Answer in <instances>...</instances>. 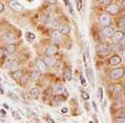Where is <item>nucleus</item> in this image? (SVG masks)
<instances>
[{"mask_svg":"<svg viewBox=\"0 0 125 123\" xmlns=\"http://www.w3.org/2000/svg\"><path fill=\"white\" fill-rule=\"evenodd\" d=\"M63 3H65V5H69V0H63Z\"/></svg>","mask_w":125,"mask_h":123,"instance_id":"nucleus-40","label":"nucleus"},{"mask_svg":"<svg viewBox=\"0 0 125 123\" xmlns=\"http://www.w3.org/2000/svg\"><path fill=\"white\" fill-rule=\"evenodd\" d=\"M16 62L14 61H9L7 62V65H6V67L8 68V69H13V68L16 66Z\"/></svg>","mask_w":125,"mask_h":123,"instance_id":"nucleus-22","label":"nucleus"},{"mask_svg":"<svg viewBox=\"0 0 125 123\" xmlns=\"http://www.w3.org/2000/svg\"><path fill=\"white\" fill-rule=\"evenodd\" d=\"M46 2H47L48 3H49V4H55V3H57L58 0H45Z\"/></svg>","mask_w":125,"mask_h":123,"instance_id":"nucleus-34","label":"nucleus"},{"mask_svg":"<svg viewBox=\"0 0 125 123\" xmlns=\"http://www.w3.org/2000/svg\"><path fill=\"white\" fill-rule=\"evenodd\" d=\"M120 44H121V47H122V49L124 50L125 49V38L120 42Z\"/></svg>","mask_w":125,"mask_h":123,"instance_id":"nucleus-35","label":"nucleus"},{"mask_svg":"<svg viewBox=\"0 0 125 123\" xmlns=\"http://www.w3.org/2000/svg\"><path fill=\"white\" fill-rule=\"evenodd\" d=\"M3 106H4V107H5L6 109H9V106H8L7 104H5V103H3Z\"/></svg>","mask_w":125,"mask_h":123,"instance_id":"nucleus-43","label":"nucleus"},{"mask_svg":"<svg viewBox=\"0 0 125 123\" xmlns=\"http://www.w3.org/2000/svg\"><path fill=\"white\" fill-rule=\"evenodd\" d=\"M53 91H54V92H55V93H57V94H62L63 92H65L66 90H65V87H64L63 86L57 85V86H54Z\"/></svg>","mask_w":125,"mask_h":123,"instance_id":"nucleus-20","label":"nucleus"},{"mask_svg":"<svg viewBox=\"0 0 125 123\" xmlns=\"http://www.w3.org/2000/svg\"><path fill=\"white\" fill-rule=\"evenodd\" d=\"M114 29L113 28L109 27V26H106L103 28V31L102 33L105 36L106 38H112L114 36Z\"/></svg>","mask_w":125,"mask_h":123,"instance_id":"nucleus-8","label":"nucleus"},{"mask_svg":"<svg viewBox=\"0 0 125 123\" xmlns=\"http://www.w3.org/2000/svg\"><path fill=\"white\" fill-rule=\"evenodd\" d=\"M98 99H99L100 102H102V101H103V97H104V92H103L102 87L98 88Z\"/></svg>","mask_w":125,"mask_h":123,"instance_id":"nucleus-25","label":"nucleus"},{"mask_svg":"<svg viewBox=\"0 0 125 123\" xmlns=\"http://www.w3.org/2000/svg\"><path fill=\"white\" fill-rule=\"evenodd\" d=\"M0 113L3 114V115H6V112L4 110H0Z\"/></svg>","mask_w":125,"mask_h":123,"instance_id":"nucleus-41","label":"nucleus"},{"mask_svg":"<svg viewBox=\"0 0 125 123\" xmlns=\"http://www.w3.org/2000/svg\"><path fill=\"white\" fill-rule=\"evenodd\" d=\"M3 10H4V5H3L1 2H0V13H1V12H3Z\"/></svg>","mask_w":125,"mask_h":123,"instance_id":"nucleus-36","label":"nucleus"},{"mask_svg":"<svg viewBox=\"0 0 125 123\" xmlns=\"http://www.w3.org/2000/svg\"><path fill=\"white\" fill-rule=\"evenodd\" d=\"M9 7L11 8L12 10H13L14 12H17V13H21L24 9L23 6L20 3H19L17 0H10Z\"/></svg>","mask_w":125,"mask_h":123,"instance_id":"nucleus-3","label":"nucleus"},{"mask_svg":"<svg viewBox=\"0 0 125 123\" xmlns=\"http://www.w3.org/2000/svg\"><path fill=\"white\" fill-rule=\"evenodd\" d=\"M11 76L14 80H19L22 77V76H23V72H22L21 70H16V71L12 72Z\"/></svg>","mask_w":125,"mask_h":123,"instance_id":"nucleus-18","label":"nucleus"},{"mask_svg":"<svg viewBox=\"0 0 125 123\" xmlns=\"http://www.w3.org/2000/svg\"><path fill=\"white\" fill-rule=\"evenodd\" d=\"M13 116L17 120H21V116H19V114L16 112H13Z\"/></svg>","mask_w":125,"mask_h":123,"instance_id":"nucleus-31","label":"nucleus"},{"mask_svg":"<svg viewBox=\"0 0 125 123\" xmlns=\"http://www.w3.org/2000/svg\"><path fill=\"white\" fill-rule=\"evenodd\" d=\"M58 30L61 34H64V35H67V34H69L70 33V28L68 27V25L66 24H60L58 28Z\"/></svg>","mask_w":125,"mask_h":123,"instance_id":"nucleus-9","label":"nucleus"},{"mask_svg":"<svg viewBox=\"0 0 125 123\" xmlns=\"http://www.w3.org/2000/svg\"><path fill=\"white\" fill-rule=\"evenodd\" d=\"M99 22L103 26H104V27L109 26L111 24V19H110L109 15L103 13V14L99 16Z\"/></svg>","mask_w":125,"mask_h":123,"instance_id":"nucleus-6","label":"nucleus"},{"mask_svg":"<svg viewBox=\"0 0 125 123\" xmlns=\"http://www.w3.org/2000/svg\"><path fill=\"white\" fill-rule=\"evenodd\" d=\"M124 18H125V13H124Z\"/></svg>","mask_w":125,"mask_h":123,"instance_id":"nucleus-47","label":"nucleus"},{"mask_svg":"<svg viewBox=\"0 0 125 123\" xmlns=\"http://www.w3.org/2000/svg\"><path fill=\"white\" fill-rule=\"evenodd\" d=\"M119 116H125V108H122L119 111Z\"/></svg>","mask_w":125,"mask_h":123,"instance_id":"nucleus-33","label":"nucleus"},{"mask_svg":"<svg viewBox=\"0 0 125 123\" xmlns=\"http://www.w3.org/2000/svg\"><path fill=\"white\" fill-rule=\"evenodd\" d=\"M69 12H70V13H71V14H74L73 10V7H72L71 4H69Z\"/></svg>","mask_w":125,"mask_h":123,"instance_id":"nucleus-37","label":"nucleus"},{"mask_svg":"<svg viewBox=\"0 0 125 123\" xmlns=\"http://www.w3.org/2000/svg\"><path fill=\"white\" fill-rule=\"evenodd\" d=\"M3 39L4 40L5 42H7V43H13V40H14V37H13V35L12 33H7L3 36Z\"/></svg>","mask_w":125,"mask_h":123,"instance_id":"nucleus-17","label":"nucleus"},{"mask_svg":"<svg viewBox=\"0 0 125 123\" xmlns=\"http://www.w3.org/2000/svg\"><path fill=\"white\" fill-rule=\"evenodd\" d=\"M118 27L122 29H124L125 28V18L123 17L119 21H118Z\"/></svg>","mask_w":125,"mask_h":123,"instance_id":"nucleus-23","label":"nucleus"},{"mask_svg":"<svg viewBox=\"0 0 125 123\" xmlns=\"http://www.w3.org/2000/svg\"><path fill=\"white\" fill-rule=\"evenodd\" d=\"M0 81H2V78L1 77H0Z\"/></svg>","mask_w":125,"mask_h":123,"instance_id":"nucleus-48","label":"nucleus"},{"mask_svg":"<svg viewBox=\"0 0 125 123\" xmlns=\"http://www.w3.org/2000/svg\"><path fill=\"white\" fill-rule=\"evenodd\" d=\"M40 72H39V70H36V71L32 72L31 74H30V79L32 81H38L40 78V75H41Z\"/></svg>","mask_w":125,"mask_h":123,"instance_id":"nucleus-16","label":"nucleus"},{"mask_svg":"<svg viewBox=\"0 0 125 123\" xmlns=\"http://www.w3.org/2000/svg\"><path fill=\"white\" fill-rule=\"evenodd\" d=\"M35 65H36V67H37V70H39V71L41 72H45L46 70H47L48 66L46 65V63L44 62L43 60L37 59L35 62Z\"/></svg>","mask_w":125,"mask_h":123,"instance_id":"nucleus-7","label":"nucleus"},{"mask_svg":"<svg viewBox=\"0 0 125 123\" xmlns=\"http://www.w3.org/2000/svg\"><path fill=\"white\" fill-rule=\"evenodd\" d=\"M62 113H67V112H68V109L66 108V107L62 108Z\"/></svg>","mask_w":125,"mask_h":123,"instance_id":"nucleus-38","label":"nucleus"},{"mask_svg":"<svg viewBox=\"0 0 125 123\" xmlns=\"http://www.w3.org/2000/svg\"><path fill=\"white\" fill-rule=\"evenodd\" d=\"M113 38H114V40H115V41H117V42H121L125 38V33H124V31H121V30H118V31L114 32Z\"/></svg>","mask_w":125,"mask_h":123,"instance_id":"nucleus-10","label":"nucleus"},{"mask_svg":"<svg viewBox=\"0 0 125 123\" xmlns=\"http://www.w3.org/2000/svg\"><path fill=\"white\" fill-rule=\"evenodd\" d=\"M82 97H83V100H88L89 99V95H88V92H82Z\"/></svg>","mask_w":125,"mask_h":123,"instance_id":"nucleus-28","label":"nucleus"},{"mask_svg":"<svg viewBox=\"0 0 125 123\" xmlns=\"http://www.w3.org/2000/svg\"><path fill=\"white\" fill-rule=\"evenodd\" d=\"M43 61L48 66H53L56 63V61L53 56H46L43 58Z\"/></svg>","mask_w":125,"mask_h":123,"instance_id":"nucleus-12","label":"nucleus"},{"mask_svg":"<svg viewBox=\"0 0 125 123\" xmlns=\"http://www.w3.org/2000/svg\"><path fill=\"white\" fill-rule=\"evenodd\" d=\"M106 12L109 15H116L120 12V7L118 4H112L107 6Z\"/></svg>","mask_w":125,"mask_h":123,"instance_id":"nucleus-4","label":"nucleus"},{"mask_svg":"<svg viewBox=\"0 0 125 123\" xmlns=\"http://www.w3.org/2000/svg\"><path fill=\"white\" fill-rule=\"evenodd\" d=\"M9 96L10 98H12L13 101H19V97H18L17 96H16L15 94H13V92H9Z\"/></svg>","mask_w":125,"mask_h":123,"instance_id":"nucleus-27","label":"nucleus"},{"mask_svg":"<svg viewBox=\"0 0 125 123\" xmlns=\"http://www.w3.org/2000/svg\"><path fill=\"white\" fill-rule=\"evenodd\" d=\"M58 52V47L56 45H51L50 47H48V49L46 50V55L47 56H53Z\"/></svg>","mask_w":125,"mask_h":123,"instance_id":"nucleus-11","label":"nucleus"},{"mask_svg":"<svg viewBox=\"0 0 125 123\" xmlns=\"http://www.w3.org/2000/svg\"><path fill=\"white\" fill-rule=\"evenodd\" d=\"M80 80H81V84H82V86H85L87 85L86 81H85V78H84L83 76H80Z\"/></svg>","mask_w":125,"mask_h":123,"instance_id":"nucleus-32","label":"nucleus"},{"mask_svg":"<svg viewBox=\"0 0 125 123\" xmlns=\"http://www.w3.org/2000/svg\"><path fill=\"white\" fill-rule=\"evenodd\" d=\"M29 95L31 96V97L34 98V99H38L40 95V91L39 88L37 87H33L31 88L29 91Z\"/></svg>","mask_w":125,"mask_h":123,"instance_id":"nucleus-13","label":"nucleus"},{"mask_svg":"<svg viewBox=\"0 0 125 123\" xmlns=\"http://www.w3.org/2000/svg\"><path fill=\"white\" fill-rule=\"evenodd\" d=\"M93 105H94V108H95V110H97V106H96V105H95V102H93Z\"/></svg>","mask_w":125,"mask_h":123,"instance_id":"nucleus-46","label":"nucleus"},{"mask_svg":"<svg viewBox=\"0 0 125 123\" xmlns=\"http://www.w3.org/2000/svg\"><path fill=\"white\" fill-rule=\"evenodd\" d=\"M124 33H125V28H124Z\"/></svg>","mask_w":125,"mask_h":123,"instance_id":"nucleus-49","label":"nucleus"},{"mask_svg":"<svg viewBox=\"0 0 125 123\" xmlns=\"http://www.w3.org/2000/svg\"><path fill=\"white\" fill-rule=\"evenodd\" d=\"M15 50H16V44L14 43H9V45L6 48V53L9 54V55L13 54L15 52Z\"/></svg>","mask_w":125,"mask_h":123,"instance_id":"nucleus-15","label":"nucleus"},{"mask_svg":"<svg viewBox=\"0 0 125 123\" xmlns=\"http://www.w3.org/2000/svg\"><path fill=\"white\" fill-rule=\"evenodd\" d=\"M52 38L53 39V41L55 43H58V42L61 41V36H60V33L58 31H53V33H52Z\"/></svg>","mask_w":125,"mask_h":123,"instance_id":"nucleus-19","label":"nucleus"},{"mask_svg":"<svg viewBox=\"0 0 125 123\" xmlns=\"http://www.w3.org/2000/svg\"><path fill=\"white\" fill-rule=\"evenodd\" d=\"M123 56H124V59L125 61V49L124 50V52H123Z\"/></svg>","mask_w":125,"mask_h":123,"instance_id":"nucleus-45","label":"nucleus"},{"mask_svg":"<svg viewBox=\"0 0 125 123\" xmlns=\"http://www.w3.org/2000/svg\"><path fill=\"white\" fill-rule=\"evenodd\" d=\"M64 76H65V78L67 79V81H71V79H72V70L70 69V68H68V69L66 70Z\"/></svg>","mask_w":125,"mask_h":123,"instance_id":"nucleus-21","label":"nucleus"},{"mask_svg":"<svg viewBox=\"0 0 125 123\" xmlns=\"http://www.w3.org/2000/svg\"><path fill=\"white\" fill-rule=\"evenodd\" d=\"M76 5H77V10L80 12L83 8V0H76Z\"/></svg>","mask_w":125,"mask_h":123,"instance_id":"nucleus-26","label":"nucleus"},{"mask_svg":"<svg viewBox=\"0 0 125 123\" xmlns=\"http://www.w3.org/2000/svg\"><path fill=\"white\" fill-rule=\"evenodd\" d=\"M26 36H27V38H29L32 40L35 39V35H34L33 33H31V32H29V33H26Z\"/></svg>","mask_w":125,"mask_h":123,"instance_id":"nucleus-29","label":"nucleus"},{"mask_svg":"<svg viewBox=\"0 0 125 123\" xmlns=\"http://www.w3.org/2000/svg\"><path fill=\"white\" fill-rule=\"evenodd\" d=\"M98 3L102 6H108L111 4L112 0H98Z\"/></svg>","mask_w":125,"mask_h":123,"instance_id":"nucleus-24","label":"nucleus"},{"mask_svg":"<svg viewBox=\"0 0 125 123\" xmlns=\"http://www.w3.org/2000/svg\"><path fill=\"white\" fill-rule=\"evenodd\" d=\"M0 94H3V89L0 87Z\"/></svg>","mask_w":125,"mask_h":123,"instance_id":"nucleus-44","label":"nucleus"},{"mask_svg":"<svg viewBox=\"0 0 125 123\" xmlns=\"http://www.w3.org/2000/svg\"><path fill=\"white\" fill-rule=\"evenodd\" d=\"M121 5H122L123 8H124L125 9V0H122V2H121Z\"/></svg>","mask_w":125,"mask_h":123,"instance_id":"nucleus-39","label":"nucleus"},{"mask_svg":"<svg viewBox=\"0 0 125 123\" xmlns=\"http://www.w3.org/2000/svg\"><path fill=\"white\" fill-rule=\"evenodd\" d=\"M3 50H2V49H0V58L2 57V56H3Z\"/></svg>","mask_w":125,"mask_h":123,"instance_id":"nucleus-42","label":"nucleus"},{"mask_svg":"<svg viewBox=\"0 0 125 123\" xmlns=\"http://www.w3.org/2000/svg\"><path fill=\"white\" fill-rule=\"evenodd\" d=\"M122 62V59L118 55H114L109 59V63L111 65H117V64H119Z\"/></svg>","mask_w":125,"mask_h":123,"instance_id":"nucleus-14","label":"nucleus"},{"mask_svg":"<svg viewBox=\"0 0 125 123\" xmlns=\"http://www.w3.org/2000/svg\"><path fill=\"white\" fill-rule=\"evenodd\" d=\"M86 69V75H87V78H88L89 83L91 84V86L93 87H94L95 86V78H94V71H93L92 67L90 66H87Z\"/></svg>","mask_w":125,"mask_h":123,"instance_id":"nucleus-5","label":"nucleus"},{"mask_svg":"<svg viewBox=\"0 0 125 123\" xmlns=\"http://www.w3.org/2000/svg\"><path fill=\"white\" fill-rule=\"evenodd\" d=\"M125 73V69L124 67H118L113 69L110 72V76L114 80H118L123 77Z\"/></svg>","mask_w":125,"mask_h":123,"instance_id":"nucleus-2","label":"nucleus"},{"mask_svg":"<svg viewBox=\"0 0 125 123\" xmlns=\"http://www.w3.org/2000/svg\"><path fill=\"white\" fill-rule=\"evenodd\" d=\"M96 52L100 57H106L109 55L112 52V48L109 45L105 43H101L96 47Z\"/></svg>","mask_w":125,"mask_h":123,"instance_id":"nucleus-1","label":"nucleus"},{"mask_svg":"<svg viewBox=\"0 0 125 123\" xmlns=\"http://www.w3.org/2000/svg\"><path fill=\"white\" fill-rule=\"evenodd\" d=\"M116 121L118 122H120V123L125 122V116H118V117H117Z\"/></svg>","mask_w":125,"mask_h":123,"instance_id":"nucleus-30","label":"nucleus"}]
</instances>
